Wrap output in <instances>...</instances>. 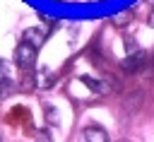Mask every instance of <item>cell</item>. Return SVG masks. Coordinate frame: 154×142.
Listing matches in <instances>:
<instances>
[{
	"mask_svg": "<svg viewBox=\"0 0 154 142\" xmlns=\"http://www.w3.org/2000/svg\"><path fill=\"white\" fill-rule=\"evenodd\" d=\"M130 19H132V10H123V12H118V14L111 17V22H113L116 26H125Z\"/></svg>",
	"mask_w": 154,
	"mask_h": 142,
	"instance_id": "52a82bcc",
	"label": "cell"
},
{
	"mask_svg": "<svg viewBox=\"0 0 154 142\" xmlns=\"http://www.w3.org/2000/svg\"><path fill=\"white\" fill-rule=\"evenodd\" d=\"M125 46H128V48H125V51H128V55H132V53H137V51H140V46H137L132 39H125Z\"/></svg>",
	"mask_w": 154,
	"mask_h": 142,
	"instance_id": "ba28073f",
	"label": "cell"
},
{
	"mask_svg": "<svg viewBox=\"0 0 154 142\" xmlns=\"http://www.w3.org/2000/svg\"><path fill=\"white\" fill-rule=\"evenodd\" d=\"M84 142H108V135H106V130H103V128L91 125V128H87V130H84Z\"/></svg>",
	"mask_w": 154,
	"mask_h": 142,
	"instance_id": "277c9868",
	"label": "cell"
},
{
	"mask_svg": "<svg viewBox=\"0 0 154 142\" xmlns=\"http://www.w3.org/2000/svg\"><path fill=\"white\" fill-rule=\"evenodd\" d=\"M46 116H48V120H51V123H58V120H60V118L55 116V111H53V106H51V103H46Z\"/></svg>",
	"mask_w": 154,
	"mask_h": 142,
	"instance_id": "9c48e42d",
	"label": "cell"
},
{
	"mask_svg": "<svg viewBox=\"0 0 154 142\" xmlns=\"http://www.w3.org/2000/svg\"><path fill=\"white\" fill-rule=\"evenodd\" d=\"M144 65H147L144 51H137V53H132V55H125V60H123V70H125V72H140Z\"/></svg>",
	"mask_w": 154,
	"mask_h": 142,
	"instance_id": "3957f363",
	"label": "cell"
},
{
	"mask_svg": "<svg viewBox=\"0 0 154 142\" xmlns=\"http://www.w3.org/2000/svg\"><path fill=\"white\" fill-rule=\"evenodd\" d=\"M12 87V79H10V67L5 60H0V96H5Z\"/></svg>",
	"mask_w": 154,
	"mask_h": 142,
	"instance_id": "5b68a950",
	"label": "cell"
},
{
	"mask_svg": "<svg viewBox=\"0 0 154 142\" xmlns=\"http://www.w3.org/2000/svg\"><path fill=\"white\" fill-rule=\"evenodd\" d=\"M149 2H152V5H154V0H149Z\"/></svg>",
	"mask_w": 154,
	"mask_h": 142,
	"instance_id": "8fae6325",
	"label": "cell"
},
{
	"mask_svg": "<svg viewBox=\"0 0 154 142\" xmlns=\"http://www.w3.org/2000/svg\"><path fill=\"white\" fill-rule=\"evenodd\" d=\"M14 63L22 70H31L34 63H36V46H31L26 41H19L17 48H14Z\"/></svg>",
	"mask_w": 154,
	"mask_h": 142,
	"instance_id": "6da1fadb",
	"label": "cell"
},
{
	"mask_svg": "<svg viewBox=\"0 0 154 142\" xmlns=\"http://www.w3.org/2000/svg\"><path fill=\"white\" fill-rule=\"evenodd\" d=\"M48 39V29L46 26H29V29H24V36H22V41H26V43H31V46H41L43 41Z\"/></svg>",
	"mask_w": 154,
	"mask_h": 142,
	"instance_id": "7a4b0ae2",
	"label": "cell"
},
{
	"mask_svg": "<svg viewBox=\"0 0 154 142\" xmlns=\"http://www.w3.org/2000/svg\"><path fill=\"white\" fill-rule=\"evenodd\" d=\"M149 24L154 26V10H152V14H149Z\"/></svg>",
	"mask_w": 154,
	"mask_h": 142,
	"instance_id": "30bf717a",
	"label": "cell"
},
{
	"mask_svg": "<svg viewBox=\"0 0 154 142\" xmlns=\"http://www.w3.org/2000/svg\"><path fill=\"white\" fill-rule=\"evenodd\" d=\"M82 82H84L94 94H108V87H106V82H101V79H94V77H89V75H84Z\"/></svg>",
	"mask_w": 154,
	"mask_h": 142,
	"instance_id": "8992f818",
	"label": "cell"
}]
</instances>
